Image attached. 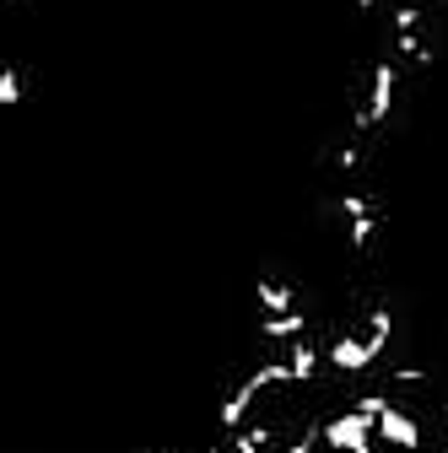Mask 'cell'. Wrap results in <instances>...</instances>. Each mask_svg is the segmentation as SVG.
<instances>
[{
    "label": "cell",
    "mask_w": 448,
    "mask_h": 453,
    "mask_svg": "<svg viewBox=\"0 0 448 453\" xmlns=\"http://www.w3.org/2000/svg\"><path fill=\"white\" fill-rule=\"evenodd\" d=\"M17 103H22V71L6 65L0 71V108H17Z\"/></svg>",
    "instance_id": "obj_1"
},
{
    "label": "cell",
    "mask_w": 448,
    "mask_h": 453,
    "mask_svg": "<svg viewBox=\"0 0 448 453\" xmlns=\"http://www.w3.org/2000/svg\"><path fill=\"white\" fill-rule=\"evenodd\" d=\"M351 6H357V17H373V12H378V0H351Z\"/></svg>",
    "instance_id": "obj_2"
}]
</instances>
